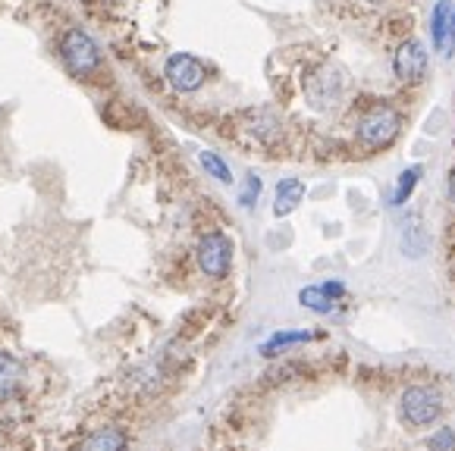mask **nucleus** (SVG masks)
<instances>
[{
	"instance_id": "1",
	"label": "nucleus",
	"mask_w": 455,
	"mask_h": 451,
	"mask_svg": "<svg viewBox=\"0 0 455 451\" xmlns=\"http://www.w3.org/2000/svg\"><path fill=\"white\" fill-rule=\"evenodd\" d=\"M399 135H402V113L393 104H387V100H374L355 123L358 145L371 154L393 147L399 141Z\"/></svg>"
},
{
	"instance_id": "2",
	"label": "nucleus",
	"mask_w": 455,
	"mask_h": 451,
	"mask_svg": "<svg viewBox=\"0 0 455 451\" xmlns=\"http://www.w3.org/2000/svg\"><path fill=\"white\" fill-rule=\"evenodd\" d=\"M301 88H305V100H308L315 110L327 113L342 100V91H346V73H342L333 60H321L317 67L308 69Z\"/></svg>"
},
{
	"instance_id": "3",
	"label": "nucleus",
	"mask_w": 455,
	"mask_h": 451,
	"mask_svg": "<svg viewBox=\"0 0 455 451\" xmlns=\"http://www.w3.org/2000/svg\"><path fill=\"white\" fill-rule=\"evenodd\" d=\"M430 73V51L421 38H405L393 51V75L402 85H421Z\"/></svg>"
},
{
	"instance_id": "4",
	"label": "nucleus",
	"mask_w": 455,
	"mask_h": 451,
	"mask_svg": "<svg viewBox=\"0 0 455 451\" xmlns=\"http://www.w3.org/2000/svg\"><path fill=\"white\" fill-rule=\"evenodd\" d=\"M60 57L76 79H88L100 67V51L82 28H69L60 38Z\"/></svg>"
},
{
	"instance_id": "5",
	"label": "nucleus",
	"mask_w": 455,
	"mask_h": 451,
	"mask_svg": "<svg viewBox=\"0 0 455 451\" xmlns=\"http://www.w3.org/2000/svg\"><path fill=\"white\" fill-rule=\"evenodd\" d=\"M399 414L409 426H430L443 414L440 392L427 389V385H411V389L402 392Z\"/></svg>"
},
{
	"instance_id": "6",
	"label": "nucleus",
	"mask_w": 455,
	"mask_h": 451,
	"mask_svg": "<svg viewBox=\"0 0 455 451\" xmlns=\"http://www.w3.org/2000/svg\"><path fill=\"white\" fill-rule=\"evenodd\" d=\"M195 257H198V266L204 276L223 279V276H229V270H233V241H229V235H223V233H208L198 241Z\"/></svg>"
},
{
	"instance_id": "7",
	"label": "nucleus",
	"mask_w": 455,
	"mask_h": 451,
	"mask_svg": "<svg viewBox=\"0 0 455 451\" xmlns=\"http://www.w3.org/2000/svg\"><path fill=\"white\" fill-rule=\"evenodd\" d=\"M164 75H167L170 88L180 94H195L204 82H208V67L192 57V53H173L164 63Z\"/></svg>"
},
{
	"instance_id": "8",
	"label": "nucleus",
	"mask_w": 455,
	"mask_h": 451,
	"mask_svg": "<svg viewBox=\"0 0 455 451\" xmlns=\"http://www.w3.org/2000/svg\"><path fill=\"white\" fill-rule=\"evenodd\" d=\"M430 41L436 47V57L452 60L455 57V0H436L430 13Z\"/></svg>"
},
{
	"instance_id": "9",
	"label": "nucleus",
	"mask_w": 455,
	"mask_h": 451,
	"mask_svg": "<svg viewBox=\"0 0 455 451\" xmlns=\"http://www.w3.org/2000/svg\"><path fill=\"white\" fill-rule=\"evenodd\" d=\"M242 135H245V141H251V145L267 151V147H274L276 141L283 138V126L274 113L255 110V113H248V116H242Z\"/></svg>"
},
{
	"instance_id": "10",
	"label": "nucleus",
	"mask_w": 455,
	"mask_h": 451,
	"mask_svg": "<svg viewBox=\"0 0 455 451\" xmlns=\"http://www.w3.org/2000/svg\"><path fill=\"white\" fill-rule=\"evenodd\" d=\"M342 295H346V286H342V282H336V279H330V282H321V286L301 289L299 301L315 313H330Z\"/></svg>"
},
{
	"instance_id": "11",
	"label": "nucleus",
	"mask_w": 455,
	"mask_h": 451,
	"mask_svg": "<svg viewBox=\"0 0 455 451\" xmlns=\"http://www.w3.org/2000/svg\"><path fill=\"white\" fill-rule=\"evenodd\" d=\"M305 198V182L301 179H283L276 186V198H274V213L276 217H289L295 207Z\"/></svg>"
},
{
	"instance_id": "12",
	"label": "nucleus",
	"mask_w": 455,
	"mask_h": 451,
	"mask_svg": "<svg viewBox=\"0 0 455 451\" xmlns=\"http://www.w3.org/2000/svg\"><path fill=\"white\" fill-rule=\"evenodd\" d=\"M421 179H424V166L421 163L409 166V170H402L399 179H395V188H393V198H389V204H393V207L409 204L411 194H415L418 186H421Z\"/></svg>"
},
{
	"instance_id": "13",
	"label": "nucleus",
	"mask_w": 455,
	"mask_h": 451,
	"mask_svg": "<svg viewBox=\"0 0 455 451\" xmlns=\"http://www.w3.org/2000/svg\"><path fill=\"white\" fill-rule=\"evenodd\" d=\"M123 448H126V432L116 430V426H108V430H98L94 436H88L76 451H123Z\"/></svg>"
},
{
	"instance_id": "14",
	"label": "nucleus",
	"mask_w": 455,
	"mask_h": 451,
	"mask_svg": "<svg viewBox=\"0 0 455 451\" xmlns=\"http://www.w3.org/2000/svg\"><path fill=\"white\" fill-rule=\"evenodd\" d=\"M22 385V364L13 354L0 352V399H10L16 395Z\"/></svg>"
},
{
	"instance_id": "15",
	"label": "nucleus",
	"mask_w": 455,
	"mask_h": 451,
	"mask_svg": "<svg viewBox=\"0 0 455 451\" xmlns=\"http://www.w3.org/2000/svg\"><path fill=\"white\" fill-rule=\"evenodd\" d=\"M311 338H317V332H308V329H299V332H276L270 342H264L261 352L264 354H280L283 348L289 345H301V342H311Z\"/></svg>"
},
{
	"instance_id": "16",
	"label": "nucleus",
	"mask_w": 455,
	"mask_h": 451,
	"mask_svg": "<svg viewBox=\"0 0 455 451\" xmlns=\"http://www.w3.org/2000/svg\"><path fill=\"white\" fill-rule=\"evenodd\" d=\"M201 166H204V173L208 176H214L217 182H223V186H229L233 182V173H229V166H227V160L223 157H217L214 151H201Z\"/></svg>"
},
{
	"instance_id": "17",
	"label": "nucleus",
	"mask_w": 455,
	"mask_h": 451,
	"mask_svg": "<svg viewBox=\"0 0 455 451\" xmlns=\"http://www.w3.org/2000/svg\"><path fill=\"white\" fill-rule=\"evenodd\" d=\"M261 176H255V173H248L245 176V186H242V192H239V204L242 207H255L258 204V198H261Z\"/></svg>"
},
{
	"instance_id": "18",
	"label": "nucleus",
	"mask_w": 455,
	"mask_h": 451,
	"mask_svg": "<svg viewBox=\"0 0 455 451\" xmlns=\"http://www.w3.org/2000/svg\"><path fill=\"white\" fill-rule=\"evenodd\" d=\"M430 451H455V432L449 426L436 430V436L430 439Z\"/></svg>"
},
{
	"instance_id": "19",
	"label": "nucleus",
	"mask_w": 455,
	"mask_h": 451,
	"mask_svg": "<svg viewBox=\"0 0 455 451\" xmlns=\"http://www.w3.org/2000/svg\"><path fill=\"white\" fill-rule=\"evenodd\" d=\"M446 192H449V201H452V207H455V170L449 173V186H446Z\"/></svg>"
},
{
	"instance_id": "20",
	"label": "nucleus",
	"mask_w": 455,
	"mask_h": 451,
	"mask_svg": "<svg viewBox=\"0 0 455 451\" xmlns=\"http://www.w3.org/2000/svg\"><path fill=\"white\" fill-rule=\"evenodd\" d=\"M362 4H368V7H374V10H380V7H387L389 0H362Z\"/></svg>"
}]
</instances>
